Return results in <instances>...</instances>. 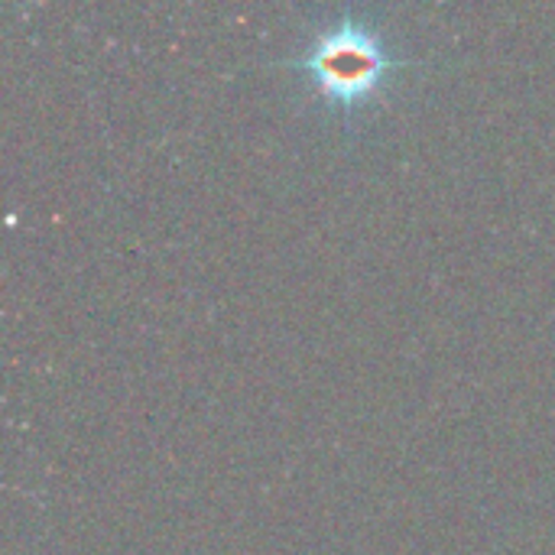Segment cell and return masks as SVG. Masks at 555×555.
<instances>
[{
	"label": "cell",
	"mask_w": 555,
	"mask_h": 555,
	"mask_svg": "<svg viewBox=\"0 0 555 555\" xmlns=\"http://www.w3.org/2000/svg\"><path fill=\"white\" fill-rule=\"evenodd\" d=\"M403 62L406 59H393L387 52L380 33L351 16H341L338 23L319 29L312 36V46L302 55L289 59V65L309 68L319 88L341 104H354L358 98L371 94L380 75Z\"/></svg>",
	"instance_id": "1"
}]
</instances>
